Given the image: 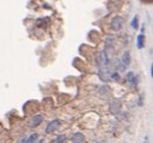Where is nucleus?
Instances as JSON below:
<instances>
[{
  "label": "nucleus",
  "mask_w": 153,
  "mask_h": 143,
  "mask_svg": "<svg viewBox=\"0 0 153 143\" xmlns=\"http://www.w3.org/2000/svg\"><path fill=\"white\" fill-rule=\"evenodd\" d=\"M130 61H131L130 53L129 52H125V53L122 55V58H121V60H120V63H119V67L121 68L122 72H124V70L129 66Z\"/></svg>",
  "instance_id": "f257e3e1"
},
{
  "label": "nucleus",
  "mask_w": 153,
  "mask_h": 143,
  "mask_svg": "<svg viewBox=\"0 0 153 143\" xmlns=\"http://www.w3.org/2000/svg\"><path fill=\"white\" fill-rule=\"evenodd\" d=\"M108 62H109V59H108V57H107L106 52L105 51L101 52V53L98 55V58H97V63H98V65L100 66V68L107 67Z\"/></svg>",
  "instance_id": "f03ea898"
},
{
  "label": "nucleus",
  "mask_w": 153,
  "mask_h": 143,
  "mask_svg": "<svg viewBox=\"0 0 153 143\" xmlns=\"http://www.w3.org/2000/svg\"><path fill=\"white\" fill-rule=\"evenodd\" d=\"M123 26V18L121 16H115L113 17V19L111 20L110 23V28L113 31H120Z\"/></svg>",
  "instance_id": "7ed1b4c3"
},
{
  "label": "nucleus",
  "mask_w": 153,
  "mask_h": 143,
  "mask_svg": "<svg viewBox=\"0 0 153 143\" xmlns=\"http://www.w3.org/2000/svg\"><path fill=\"white\" fill-rule=\"evenodd\" d=\"M60 125H61V121H60V120H58V119L53 120V121H51L47 124L46 128H45V133H46V134H53L56 130L59 128Z\"/></svg>",
  "instance_id": "20e7f679"
},
{
  "label": "nucleus",
  "mask_w": 153,
  "mask_h": 143,
  "mask_svg": "<svg viewBox=\"0 0 153 143\" xmlns=\"http://www.w3.org/2000/svg\"><path fill=\"white\" fill-rule=\"evenodd\" d=\"M42 121H43V118H42V116H41V115L34 116V117H33L32 119H30V126L32 128L37 127V126L40 125V124L42 123Z\"/></svg>",
  "instance_id": "39448f33"
},
{
  "label": "nucleus",
  "mask_w": 153,
  "mask_h": 143,
  "mask_svg": "<svg viewBox=\"0 0 153 143\" xmlns=\"http://www.w3.org/2000/svg\"><path fill=\"white\" fill-rule=\"evenodd\" d=\"M84 140H85V136H84L82 133H76V134L71 137L72 143H83Z\"/></svg>",
  "instance_id": "423d86ee"
},
{
  "label": "nucleus",
  "mask_w": 153,
  "mask_h": 143,
  "mask_svg": "<svg viewBox=\"0 0 153 143\" xmlns=\"http://www.w3.org/2000/svg\"><path fill=\"white\" fill-rule=\"evenodd\" d=\"M136 44H137L138 49H143L145 44V36L143 34L138 35L137 38H136Z\"/></svg>",
  "instance_id": "0eeeda50"
},
{
  "label": "nucleus",
  "mask_w": 153,
  "mask_h": 143,
  "mask_svg": "<svg viewBox=\"0 0 153 143\" xmlns=\"http://www.w3.org/2000/svg\"><path fill=\"white\" fill-rule=\"evenodd\" d=\"M127 80L130 82V84H131V85H134V84H135L136 77L134 76V74L132 73V72H129V73L127 74Z\"/></svg>",
  "instance_id": "6e6552de"
},
{
  "label": "nucleus",
  "mask_w": 153,
  "mask_h": 143,
  "mask_svg": "<svg viewBox=\"0 0 153 143\" xmlns=\"http://www.w3.org/2000/svg\"><path fill=\"white\" fill-rule=\"evenodd\" d=\"M37 139H38V134H32L27 139H26L25 143H36Z\"/></svg>",
  "instance_id": "1a4fd4ad"
},
{
  "label": "nucleus",
  "mask_w": 153,
  "mask_h": 143,
  "mask_svg": "<svg viewBox=\"0 0 153 143\" xmlns=\"http://www.w3.org/2000/svg\"><path fill=\"white\" fill-rule=\"evenodd\" d=\"M132 28H137V25H138V19H137V16H135V17L133 18V20H132Z\"/></svg>",
  "instance_id": "9d476101"
},
{
  "label": "nucleus",
  "mask_w": 153,
  "mask_h": 143,
  "mask_svg": "<svg viewBox=\"0 0 153 143\" xmlns=\"http://www.w3.org/2000/svg\"><path fill=\"white\" fill-rule=\"evenodd\" d=\"M111 79H114L115 81H119V80H120V76H119V74H117V73L111 74Z\"/></svg>",
  "instance_id": "9b49d317"
},
{
  "label": "nucleus",
  "mask_w": 153,
  "mask_h": 143,
  "mask_svg": "<svg viewBox=\"0 0 153 143\" xmlns=\"http://www.w3.org/2000/svg\"><path fill=\"white\" fill-rule=\"evenodd\" d=\"M65 139H66V137L64 136V135H62V136H59V137L57 138V142H58V143H62L64 140H65Z\"/></svg>",
  "instance_id": "f8f14e48"
}]
</instances>
